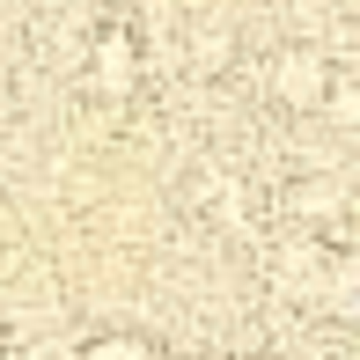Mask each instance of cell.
Segmentation results:
<instances>
[{
    "instance_id": "1",
    "label": "cell",
    "mask_w": 360,
    "mask_h": 360,
    "mask_svg": "<svg viewBox=\"0 0 360 360\" xmlns=\"http://www.w3.org/2000/svg\"><path fill=\"white\" fill-rule=\"evenodd\" d=\"M272 89H280L287 103H302V110L323 103V59L316 52H287L280 67H272Z\"/></svg>"
},
{
    "instance_id": "2",
    "label": "cell",
    "mask_w": 360,
    "mask_h": 360,
    "mask_svg": "<svg viewBox=\"0 0 360 360\" xmlns=\"http://www.w3.org/2000/svg\"><path fill=\"white\" fill-rule=\"evenodd\" d=\"M96 81H103L110 96L133 89V44H125V37H103V44H96Z\"/></svg>"
}]
</instances>
